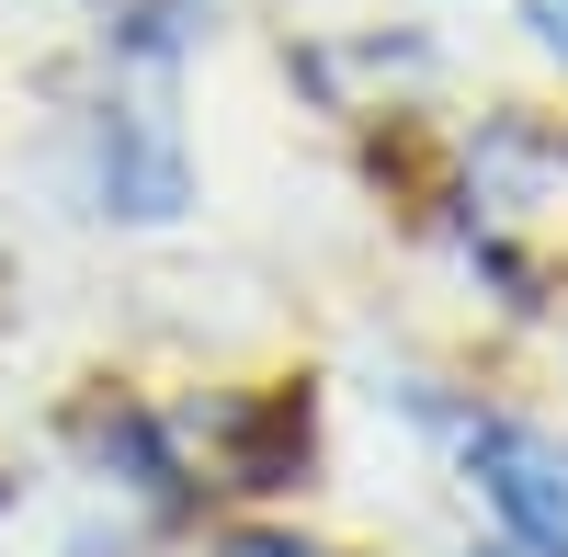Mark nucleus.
Masks as SVG:
<instances>
[{"mask_svg":"<svg viewBox=\"0 0 568 557\" xmlns=\"http://www.w3.org/2000/svg\"><path fill=\"white\" fill-rule=\"evenodd\" d=\"M466 467H478L489 513L524 535L535 557H568V444L535 433V422H489L478 444H466Z\"/></svg>","mask_w":568,"mask_h":557,"instance_id":"f257e3e1","label":"nucleus"},{"mask_svg":"<svg viewBox=\"0 0 568 557\" xmlns=\"http://www.w3.org/2000/svg\"><path fill=\"white\" fill-rule=\"evenodd\" d=\"M227 557H329V546H296V535H227Z\"/></svg>","mask_w":568,"mask_h":557,"instance_id":"20e7f679","label":"nucleus"},{"mask_svg":"<svg viewBox=\"0 0 568 557\" xmlns=\"http://www.w3.org/2000/svg\"><path fill=\"white\" fill-rule=\"evenodd\" d=\"M58 557H149V546H125V535H80V546H58Z\"/></svg>","mask_w":568,"mask_h":557,"instance_id":"39448f33","label":"nucleus"},{"mask_svg":"<svg viewBox=\"0 0 568 557\" xmlns=\"http://www.w3.org/2000/svg\"><path fill=\"white\" fill-rule=\"evenodd\" d=\"M524 23H535L546 58H568V0H524Z\"/></svg>","mask_w":568,"mask_h":557,"instance_id":"7ed1b4c3","label":"nucleus"},{"mask_svg":"<svg viewBox=\"0 0 568 557\" xmlns=\"http://www.w3.org/2000/svg\"><path fill=\"white\" fill-rule=\"evenodd\" d=\"M91 12H103V34L125 45V58H182V45H194V23L216 12V0H91Z\"/></svg>","mask_w":568,"mask_h":557,"instance_id":"f03ea898","label":"nucleus"}]
</instances>
